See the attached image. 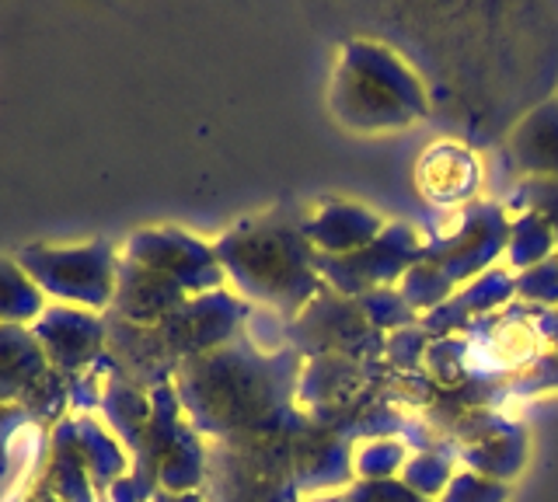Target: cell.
<instances>
[{
  "label": "cell",
  "instance_id": "6da1fadb",
  "mask_svg": "<svg viewBox=\"0 0 558 502\" xmlns=\"http://www.w3.org/2000/svg\"><path fill=\"white\" fill-rule=\"evenodd\" d=\"M296 384L301 353L262 356L244 332L214 353L182 363L174 374V391L192 429L223 443L276 440L279 432L301 429V415L293 412Z\"/></svg>",
  "mask_w": 558,
  "mask_h": 502
},
{
  "label": "cell",
  "instance_id": "7a4b0ae2",
  "mask_svg": "<svg viewBox=\"0 0 558 502\" xmlns=\"http://www.w3.org/2000/svg\"><path fill=\"white\" fill-rule=\"evenodd\" d=\"M214 252L223 276L241 290V301L269 304L293 321L325 293L301 220H290L283 213L234 223L214 245Z\"/></svg>",
  "mask_w": 558,
  "mask_h": 502
},
{
  "label": "cell",
  "instance_id": "3957f363",
  "mask_svg": "<svg viewBox=\"0 0 558 502\" xmlns=\"http://www.w3.org/2000/svg\"><path fill=\"white\" fill-rule=\"evenodd\" d=\"M328 109L353 133H391L426 119L429 98L395 49L374 39H349L331 71Z\"/></svg>",
  "mask_w": 558,
  "mask_h": 502
},
{
  "label": "cell",
  "instance_id": "277c9868",
  "mask_svg": "<svg viewBox=\"0 0 558 502\" xmlns=\"http://www.w3.org/2000/svg\"><path fill=\"white\" fill-rule=\"evenodd\" d=\"M510 223L513 220L506 217L502 203L464 206L458 228L426 245V255L398 283V293L412 307V315H429L471 280L493 269V262L510 245Z\"/></svg>",
  "mask_w": 558,
  "mask_h": 502
},
{
  "label": "cell",
  "instance_id": "5b68a950",
  "mask_svg": "<svg viewBox=\"0 0 558 502\" xmlns=\"http://www.w3.org/2000/svg\"><path fill=\"white\" fill-rule=\"evenodd\" d=\"M14 262L52 301L95 310V315L112 307L119 255L105 237L87 245H25L14 252Z\"/></svg>",
  "mask_w": 558,
  "mask_h": 502
},
{
  "label": "cell",
  "instance_id": "8992f818",
  "mask_svg": "<svg viewBox=\"0 0 558 502\" xmlns=\"http://www.w3.org/2000/svg\"><path fill=\"white\" fill-rule=\"evenodd\" d=\"M426 255V241L418 237L409 223H388L384 234L353 255H318L314 252V269L322 280L342 293V297H363L374 290H391L405 272Z\"/></svg>",
  "mask_w": 558,
  "mask_h": 502
},
{
  "label": "cell",
  "instance_id": "52a82bcc",
  "mask_svg": "<svg viewBox=\"0 0 558 502\" xmlns=\"http://www.w3.org/2000/svg\"><path fill=\"white\" fill-rule=\"evenodd\" d=\"M122 258L154 269L179 283L189 297H203V293L223 290V266L206 241L182 234V231H136L130 234Z\"/></svg>",
  "mask_w": 558,
  "mask_h": 502
},
{
  "label": "cell",
  "instance_id": "ba28073f",
  "mask_svg": "<svg viewBox=\"0 0 558 502\" xmlns=\"http://www.w3.org/2000/svg\"><path fill=\"white\" fill-rule=\"evenodd\" d=\"M290 332L296 335V353H339L342 359L377 356L384 353L380 332L363 318L356 301L342 297V293H322L301 318L293 321Z\"/></svg>",
  "mask_w": 558,
  "mask_h": 502
},
{
  "label": "cell",
  "instance_id": "9c48e42d",
  "mask_svg": "<svg viewBox=\"0 0 558 502\" xmlns=\"http://www.w3.org/2000/svg\"><path fill=\"white\" fill-rule=\"evenodd\" d=\"M32 335L39 339L52 370L66 380H77L105 356L109 328L105 318L84 307H46L39 321L32 325Z\"/></svg>",
  "mask_w": 558,
  "mask_h": 502
},
{
  "label": "cell",
  "instance_id": "30bf717a",
  "mask_svg": "<svg viewBox=\"0 0 558 502\" xmlns=\"http://www.w3.org/2000/svg\"><path fill=\"white\" fill-rule=\"evenodd\" d=\"M517 297V280L506 269H488L478 280H471L464 290H458L447 304H440L429 315H423L415 328L423 332L429 342L450 339L453 332H464L468 325H475L478 318H488L493 310L506 307Z\"/></svg>",
  "mask_w": 558,
  "mask_h": 502
},
{
  "label": "cell",
  "instance_id": "8fae6325",
  "mask_svg": "<svg viewBox=\"0 0 558 502\" xmlns=\"http://www.w3.org/2000/svg\"><path fill=\"white\" fill-rule=\"evenodd\" d=\"M189 301H192L189 293L174 280H168V276L136 266L130 258H119L116 297L105 315L130 325H157L161 318L174 315L179 307H185Z\"/></svg>",
  "mask_w": 558,
  "mask_h": 502
},
{
  "label": "cell",
  "instance_id": "7c38bea8",
  "mask_svg": "<svg viewBox=\"0 0 558 502\" xmlns=\"http://www.w3.org/2000/svg\"><path fill=\"white\" fill-rule=\"evenodd\" d=\"M415 185L433 206H471V196L482 185V164L464 144L440 140L423 150L415 164Z\"/></svg>",
  "mask_w": 558,
  "mask_h": 502
},
{
  "label": "cell",
  "instance_id": "4fadbf2b",
  "mask_svg": "<svg viewBox=\"0 0 558 502\" xmlns=\"http://www.w3.org/2000/svg\"><path fill=\"white\" fill-rule=\"evenodd\" d=\"M453 446H458V464L496 481L517 478L523 457H527V437H523V429L510 419H502V415H485Z\"/></svg>",
  "mask_w": 558,
  "mask_h": 502
},
{
  "label": "cell",
  "instance_id": "5bb4252c",
  "mask_svg": "<svg viewBox=\"0 0 558 502\" xmlns=\"http://www.w3.org/2000/svg\"><path fill=\"white\" fill-rule=\"evenodd\" d=\"M384 223L374 210H366L360 203H342L331 199L322 203L311 217L301 220V231L307 245L318 255H353L384 234Z\"/></svg>",
  "mask_w": 558,
  "mask_h": 502
},
{
  "label": "cell",
  "instance_id": "9a60e30c",
  "mask_svg": "<svg viewBox=\"0 0 558 502\" xmlns=\"http://www.w3.org/2000/svg\"><path fill=\"white\" fill-rule=\"evenodd\" d=\"M510 161L531 179H558V101L537 106L513 130Z\"/></svg>",
  "mask_w": 558,
  "mask_h": 502
},
{
  "label": "cell",
  "instance_id": "2e32d148",
  "mask_svg": "<svg viewBox=\"0 0 558 502\" xmlns=\"http://www.w3.org/2000/svg\"><path fill=\"white\" fill-rule=\"evenodd\" d=\"M49 370L39 339L25 325H0V405L22 402V394Z\"/></svg>",
  "mask_w": 558,
  "mask_h": 502
},
{
  "label": "cell",
  "instance_id": "e0dca14e",
  "mask_svg": "<svg viewBox=\"0 0 558 502\" xmlns=\"http://www.w3.org/2000/svg\"><path fill=\"white\" fill-rule=\"evenodd\" d=\"M74 437H77L81 461L87 467V478H92V489L98 495H109L112 485L130 475L126 450H122V443L112 440L109 432H105V426L92 419V415H74Z\"/></svg>",
  "mask_w": 558,
  "mask_h": 502
},
{
  "label": "cell",
  "instance_id": "ac0fdd59",
  "mask_svg": "<svg viewBox=\"0 0 558 502\" xmlns=\"http://www.w3.org/2000/svg\"><path fill=\"white\" fill-rule=\"evenodd\" d=\"M453 475H458V446L453 443H433L426 450H415L401 467V481L423 499H440Z\"/></svg>",
  "mask_w": 558,
  "mask_h": 502
},
{
  "label": "cell",
  "instance_id": "d6986e66",
  "mask_svg": "<svg viewBox=\"0 0 558 502\" xmlns=\"http://www.w3.org/2000/svg\"><path fill=\"white\" fill-rule=\"evenodd\" d=\"M46 310V293L11 258H0V325H35Z\"/></svg>",
  "mask_w": 558,
  "mask_h": 502
},
{
  "label": "cell",
  "instance_id": "ffe728a7",
  "mask_svg": "<svg viewBox=\"0 0 558 502\" xmlns=\"http://www.w3.org/2000/svg\"><path fill=\"white\" fill-rule=\"evenodd\" d=\"M558 252L555 234L545 220H541L534 210H520L510 223V245H506V258L517 272L531 269L537 262H545Z\"/></svg>",
  "mask_w": 558,
  "mask_h": 502
},
{
  "label": "cell",
  "instance_id": "44dd1931",
  "mask_svg": "<svg viewBox=\"0 0 558 502\" xmlns=\"http://www.w3.org/2000/svg\"><path fill=\"white\" fill-rule=\"evenodd\" d=\"M409 461V443L401 440H366L353 450V472L360 481H388L401 475V467Z\"/></svg>",
  "mask_w": 558,
  "mask_h": 502
},
{
  "label": "cell",
  "instance_id": "7402d4cb",
  "mask_svg": "<svg viewBox=\"0 0 558 502\" xmlns=\"http://www.w3.org/2000/svg\"><path fill=\"white\" fill-rule=\"evenodd\" d=\"M517 301L527 307H558V252L517 272Z\"/></svg>",
  "mask_w": 558,
  "mask_h": 502
},
{
  "label": "cell",
  "instance_id": "603a6c76",
  "mask_svg": "<svg viewBox=\"0 0 558 502\" xmlns=\"http://www.w3.org/2000/svg\"><path fill=\"white\" fill-rule=\"evenodd\" d=\"M356 304L363 310V318L371 321L377 332H384V328H395V332H401V328H409V321L415 318L412 307L405 304V297L398 293V286L363 293V297H356Z\"/></svg>",
  "mask_w": 558,
  "mask_h": 502
},
{
  "label": "cell",
  "instance_id": "cb8c5ba5",
  "mask_svg": "<svg viewBox=\"0 0 558 502\" xmlns=\"http://www.w3.org/2000/svg\"><path fill=\"white\" fill-rule=\"evenodd\" d=\"M517 199H510V206L517 210H534L541 220L548 223L551 234H555V245H558V179H523L517 185Z\"/></svg>",
  "mask_w": 558,
  "mask_h": 502
},
{
  "label": "cell",
  "instance_id": "d4e9b609",
  "mask_svg": "<svg viewBox=\"0 0 558 502\" xmlns=\"http://www.w3.org/2000/svg\"><path fill=\"white\" fill-rule=\"evenodd\" d=\"M506 499H510V485L485 478L478 472H468V467L450 478V485L440 495V502H506Z\"/></svg>",
  "mask_w": 558,
  "mask_h": 502
},
{
  "label": "cell",
  "instance_id": "484cf974",
  "mask_svg": "<svg viewBox=\"0 0 558 502\" xmlns=\"http://www.w3.org/2000/svg\"><path fill=\"white\" fill-rule=\"evenodd\" d=\"M349 502H429L423 495H415L405 481H360L345 492Z\"/></svg>",
  "mask_w": 558,
  "mask_h": 502
},
{
  "label": "cell",
  "instance_id": "4316f807",
  "mask_svg": "<svg viewBox=\"0 0 558 502\" xmlns=\"http://www.w3.org/2000/svg\"><path fill=\"white\" fill-rule=\"evenodd\" d=\"M25 423H32V415L22 405H0V475L8 472V440L14 429H22Z\"/></svg>",
  "mask_w": 558,
  "mask_h": 502
},
{
  "label": "cell",
  "instance_id": "83f0119b",
  "mask_svg": "<svg viewBox=\"0 0 558 502\" xmlns=\"http://www.w3.org/2000/svg\"><path fill=\"white\" fill-rule=\"evenodd\" d=\"M531 310H534L541 335H545V342H551L558 353V307H531Z\"/></svg>",
  "mask_w": 558,
  "mask_h": 502
},
{
  "label": "cell",
  "instance_id": "f1b7e54d",
  "mask_svg": "<svg viewBox=\"0 0 558 502\" xmlns=\"http://www.w3.org/2000/svg\"><path fill=\"white\" fill-rule=\"evenodd\" d=\"M154 499H157V502H203V495H199V492H185V495H168V492H157Z\"/></svg>",
  "mask_w": 558,
  "mask_h": 502
}]
</instances>
